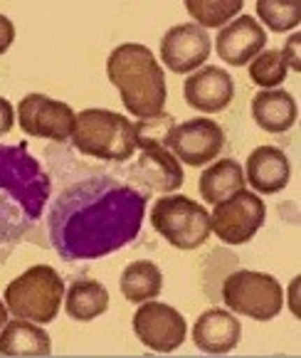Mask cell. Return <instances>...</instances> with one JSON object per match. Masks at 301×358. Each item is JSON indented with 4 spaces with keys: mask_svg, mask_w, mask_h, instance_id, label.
Returning a JSON list of instances; mask_svg holds the SVG:
<instances>
[{
    "mask_svg": "<svg viewBox=\"0 0 301 358\" xmlns=\"http://www.w3.org/2000/svg\"><path fill=\"white\" fill-rule=\"evenodd\" d=\"M146 198L131 185L91 178L59 195L50 217L52 245L64 259H96L138 235Z\"/></svg>",
    "mask_w": 301,
    "mask_h": 358,
    "instance_id": "obj_1",
    "label": "cell"
},
{
    "mask_svg": "<svg viewBox=\"0 0 301 358\" xmlns=\"http://www.w3.org/2000/svg\"><path fill=\"white\" fill-rule=\"evenodd\" d=\"M106 74L122 94L129 114L146 119L163 111L166 96H168L166 74L146 45L124 43L114 48V52L106 59Z\"/></svg>",
    "mask_w": 301,
    "mask_h": 358,
    "instance_id": "obj_2",
    "label": "cell"
},
{
    "mask_svg": "<svg viewBox=\"0 0 301 358\" xmlns=\"http://www.w3.org/2000/svg\"><path fill=\"white\" fill-rule=\"evenodd\" d=\"M72 141L87 156L101 161H129L136 151L133 122L109 109H85L74 116Z\"/></svg>",
    "mask_w": 301,
    "mask_h": 358,
    "instance_id": "obj_3",
    "label": "cell"
},
{
    "mask_svg": "<svg viewBox=\"0 0 301 358\" xmlns=\"http://www.w3.org/2000/svg\"><path fill=\"white\" fill-rule=\"evenodd\" d=\"M64 299V280L50 264H35L6 287V306L15 319L50 324Z\"/></svg>",
    "mask_w": 301,
    "mask_h": 358,
    "instance_id": "obj_4",
    "label": "cell"
},
{
    "mask_svg": "<svg viewBox=\"0 0 301 358\" xmlns=\"http://www.w3.org/2000/svg\"><path fill=\"white\" fill-rule=\"evenodd\" d=\"M151 222L178 250H196L210 237V213L185 195H163L154 203Z\"/></svg>",
    "mask_w": 301,
    "mask_h": 358,
    "instance_id": "obj_5",
    "label": "cell"
},
{
    "mask_svg": "<svg viewBox=\"0 0 301 358\" xmlns=\"http://www.w3.org/2000/svg\"><path fill=\"white\" fill-rule=\"evenodd\" d=\"M222 299L237 314L254 322H270L284 306V292L272 274L240 269L222 282Z\"/></svg>",
    "mask_w": 301,
    "mask_h": 358,
    "instance_id": "obj_6",
    "label": "cell"
},
{
    "mask_svg": "<svg viewBox=\"0 0 301 358\" xmlns=\"http://www.w3.org/2000/svg\"><path fill=\"white\" fill-rule=\"evenodd\" d=\"M0 188L8 190L30 217H40L50 195V178L27 153L25 143L0 146Z\"/></svg>",
    "mask_w": 301,
    "mask_h": 358,
    "instance_id": "obj_7",
    "label": "cell"
},
{
    "mask_svg": "<svg viewBox=\"0 0 301 358\" xmlns=\"http://www.w3.org/2000/svg\"><path fill=\"white\" fill-rule=\"evenodd\" d=\"M265 201L252 190H240L230 195L228 201L215 203V210L210 215V230L225 245H244L265 225Z\"/></svg>",
    "mask_w": 301,
    "mask_h": 358,
    "instance_id": "obj_8",
    "label": "cell"
},
{
    "mask_svg": "<svg viewBox=\"0 0 301 358\" xmlns=\"http://www.w3.org/2000/svg\"><path fill=\"white\" fill-rule=\"evenodd\" d=\"M133 331L138 341L156 353H170L185 341V319L178 309L163 304V301H141L138 311L133 314Z\"/></svg>",
    "mask_w": 301,
    "mask_h": 358,
    "instance_id": "obj_9",
    "label": "cell"
},
{
    "mask_svg": "<svg viewBox=\"0 0 301 358\" xmlns=\"http://www.w3.org/2000/svg\"><path fill=\"white\" fill-rule=\"evenodd\" d=\"M74 111L59 99L45 94H27L17 104V122L27 136L50 138V141H67L72 138Z\"/></svg>",
    "mask_w": 301,
    "mask_h": 358,
    "instance_id": "obj_10",
    "label": "cell"
},
{
    "mask_svg": "<svg viewBox=\"0 0 301 358\" xmlns=\"http://www.w3.org/2000/svg\"><path fill=\"white\" fill-rule=\"evenodd\" d=\"M222 146H225V131L220 129V124L205 119V116L175 124L168 138L170 153L188 166L210 164L222 151Z\"/></svg>",
    "mask_w": 301,
    "mask_h": 358,
    "instance_id": "obj_11",
    "label": "cell"
},
{
    "mask_svg": "<svg viewBox=\"0 0 301 358\" xmlns=\"http://www.w3.org/2000/svg\"><path fill=\"white\" fill-rule=\"evenodd\" d=\"M210 37L196 22L175 25L161 40V59L175 74H188L203 67L210 57Z\"/></svg>",
    "mask_w": 301,
    "mask_h": 358,
    "instance_id": "obj_12",
    "label": "cell"
},
{
    "mask_svg": "<svg viewBox=\"0 0 301 358\" xmlns=\"http://www.w3.org/2000/svg\"><path fill=\"white\" fill-rule=\"evenodd\" d=\"M267 45V32L252 15H240L230 20L225 27H220L215 37V50L222 62L242 67L252 62Z\"/></svg>",
    "mask_w": 301,
    "mask_h": 358,
    "instance_id": "obj_13",
    "label": "cell"
},
{
    "mask_svg": "<svg viewBox=\"0 0 301 358\" xmlns=\"http://www.w3.org/2000/svg\"><path fill=\"white\" fill-rule=\"evenodd\" d=\"M185 101L198 111L215 114V111L228 109L235 96V82L225 69L220 67H200L185 79L183 87Z\"/></svg>",
    "mask_w": 301,
    "mask_h": 358,
    "instance_id": "obj_14",
    "label": "cell"
},
{
    "mask_svg": "<svg viewBox=\"0 0 301 358\" xmlns=\"http://www.w3.org/2000/svg\"><path fill=\"white\" fill-rule=\"evenodd\" d=\"M240 336H242L240 319H235L225 309L203 311L193 327V341L205 353H230L240 343Z\"/></svg>",
    "mask_w": 301,
    "mask_h": 358,
    "instance_id": "obj_15",
    "label": "cell"
},
{
    "mask_svg": "<svg viewBox=\"0 0 301 358\" xmlns=\"http://www.w3.org/2000/svg\"><path fill=\"white\" fill-rule=\"evenodd\" d=\"M291 176L289 158L281 148L277 146H259L249 153L247 158V180L254 190L259 193H279L281 188H286Z\"/></svg>",
    "mask_w": 301,
    "mask_h": 358,
    "instance_id": "obj_16",
    "label": "cell"
},
{
    "mask_svg": "<svg viewBox=\"0 0 301 358\" xmlns=\"http://www.w3.org/2000/svg\"><path fill=\"white\" fill-rule=\"evenodd\" d=\"M133 173L154 190H178L183 185V169L180 161L168 151V146H151L141 148V156L136 161Z\"/></svg>",
    "mask_w": 301,
    "mask_h": 358,
    "instance_id": "obj_17",
    "label": "cell"
},
{
    "mask_svg": "<svg viewBox=\"0 0 301 358\" xmlns=\"http://www.w3.org/2000/svg\"><path fill=\"white\" fill-rule=\"evenodd\" d=\"M296 101L284 90H262L252 99V116L257 127L270 134L289 131L296 124Z\"/></svg>",
    "mask_w": 301,
    "mask_h": 358,
    "instance_id": "obj_18",
    "label": "cell"
},
{
    "mask_svg": "<svg viewBox=\"0 0 301 358\" xmlns=\"http://www.w3.org/2000/svg\"><path fill=\"white\" fill-rule=\"evenodd\" d=\"M0 353L3 356H50L52 341L40 324L27 319H13L0 331Z\"/></svg>",
    "mask_w": 301,
    "mask_h": 358,
    "instance_id": "obj_19",
    "label": "cell"
},
{
    "mask_svg": "<svg viewBox=\"0 0 301 358\" xmlns=\"http://www.w3.org/2000/svg\"><path fill=\"white\" fill-rule=\"evenodd\" d=\"M244 183L247 180H244L242 166L237 161H233V158H222V161H215L210 169L203 171L198 188H200L203 201L215 206V203L228 201L230 195L244 190Z\"/></svg>",
    "mask_w": 301,
    "mask_h": 358,
    "instance_id": "obj_20",
    "label": "cell"
},
{
    "mask_svg": "<svg viewBox=\"0 0 301 358\" xmlns=\"http://www.w3.org/2000/svg\"><path fill=\"white\" fill-rule=\"evenodd\" d=\"M64 309L74 322H91L109 309V292L94 280H77L67 289Z\"/></svg>",
    "mask_w": 301,
    "mask_h": 358,
    "instance_id": "obj_21",
    "label": "cell"
},
{
    "mask_svg": "<svg viewBox=\"0 0 301 358\" xmlns=\"http://www.w3.org/2000/svg\"><path fill=\"white\" fill-rule=\"evenodd\" d=\"M163 289V274L148 259H138L131 262L122 272V294L124 299L141 304V301L156 299Z\"/></svg>",
    "mask_w": 301,
    "mask_h": 358,
    "instance_id": "obj_22",
    "label": "cell"
},
{
    "mask_svg": "<svg viewBox=\"0 0 301 358\" xmlns=\"http://www.w3.org/2000/svg\"><path fill=\"white\" fill-rule=\"evenodd\" d=\"M185 10L203 30L225 27L242 13V0H185Z\"/></svg>",
    "mask_w": 301,
    "mask_h": 358,
    "instance_id": "obj_23",
    "label": "cell"
},
{
    "mask_svg": "<svg viewBox=\"0 0 301 358\" xmlns=\"http://www.w3.org/2000/svg\"><path fill=\"white\" fill-rule=\"evenodd\" d=\"M257 15L272 32L294 30L301 22V3L296 0H259Z\"/></svg>",
    "mask_w": 301,
    "mask_h": 358,
    "instance_id": "obj_24",
    "label": "cell"
},
{
    "mask_svg": "<svg viewBox=\"0 0 301 358\" xmlns=\"http://www.w3.org/2000/svg\"><path fill=\"white\" fill-rule=\"evenodd\" d=\"M286 69L289 67L281 57V50H262L249 62V79L265 90H274L286 79Z\"/></svg>",
    "mask_w": 301,
    "mask_h": 358,
    "instance_id": "obj_25",
    "label": "cell"
},
{
    "mask_svg": "<svg viewBox=\"0 0 301 358\" xmlns=\"http://www.w3.org/2000/svg\"><path fill=\"white\" fill-rule=\"evenodd\" d=\"M175 129L173 114H161L146 116L141 122L133 124V131H136V146L138 148H151V146H168L170 131Z\"/></svg>",
    "mask_w": 301,
    "mask_h": 358,
    "instance_id": "obj_26",
    "label": "cell"
},
{
    "mask_svg": "<svg viewBox=\"0 0 301 358\" xmlns=\"http://www.w3.org/2000/svg\"><path fill=\"white\" fill-rule=\"evenodd\" d=\"M299 48H301V35L294 32V35L286 40L284 50H281V57H284L286 67H291L294 72H301V55H299Z\"/></svg>",
    "mask_w": 301,
    "mask_h": 358,
    "instance_id": "obj_27",
    "label": "cell"
},
{
    "mask_svg": "<svg viewBox=\"0 0 301 358\" xmlns=\"http://www.w3.org/2000/svg\"><path fill=\"white\" fill-rule=\"evenodd\" d=\"M13 43H15V25L10 22V17L0 13V55L8 52Z\"/></svg>",
    "mask_w": 301,
    "mask_h": 358,
    "instance_id": "obj_28",
    "label": "cell"
},
{
    "mask_svg": "<svg viewBox=\"0 0 301 358\" xmlns=\"http://www.w3.org/2000/svg\"><path fill=\"white\" fill-rule=\"evenodd\" d=\"M13 122H15V111H13V104L8 99L0 96V136H6L13 129Z\"/></svg>",
    "mask_w": 301,
    "mask_h": 358,
    "instance_id": "obj_29",
    "label": "cell"
},
{
    "mask_svg": "<svg viewBox=\"0 0 301 358\" xmlns=\"http://www.w3.org/2000/svg\"><path fill=\"white\" fill-rule=\"evenodd\" d=\"M6 319H8V306L0 301V329L6 327Z\"/></svg>",
    "mask_w": 301,
    "mask_h": 358,
    "instance_id": "obj_30",
    "label": "cell"
}]
</instances>
